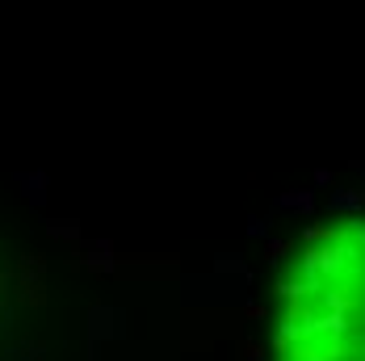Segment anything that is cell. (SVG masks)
I'll use <instances>...</instances> for the list:
<instances>
[{
    "label": "cell",
    "mask_w": 365,
    "mask_h": 361,
    "mask_svg": "<svg viewBox=\"0 0 365 361\" xmlns=\"http://www.w3.org/2000/svg\"><path fill=\"white\" fill-rule=\"evenodd\" d=\"M269 361H365V218L324 223L286 256Z\"/></svg>",
    "instance_id": "6da1fadb"
}]
</instances>
